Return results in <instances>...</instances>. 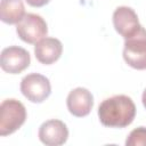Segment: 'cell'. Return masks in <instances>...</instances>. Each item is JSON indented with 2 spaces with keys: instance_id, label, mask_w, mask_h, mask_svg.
I'll use <instances>...</instances> for the list:
<instances>
[{
  "instance_id": "obj_3",
  "label": "cell",
  "mask_w": 146,
  "mask_h": 146,
  "mask_svg": "<svg viewBox=\"0 0 146 146\" xmlns=\"http://www.w3.org/2000/svg\"><path fill=\"white\" fill-rule=\"evenodd\" d=\"M123 58L136 70H146V30L141 27L135 35L124 39Z\"/></svg>"
},
{
  "instance_id": "obj_8",
  "label": "cell",
  "mask_w": 146,
  "mask_h": 146,
  "mask_svg": "<svg viewBox=\"0 0 146 146\" xmlns=\"http://www.w3.org/2000/svg\"><path fill=\"white\" fill-rule=\"evenodd\" d=\"M68 129L66 124L56 119L43 122L39 128V139L47 146H59L66 143Z\"/></svg>"
},
{
  "instance_id": "obj_9",
  "label": "cell",
  "mask_w": 146,
  "mask_h": 146,
  "mask_svg": "<svg viewBox=\"0 0 146 146\" xmlns=\"http://www.w3.org/2000/svg\"><path fill=\"white\" fill-rule=\"evenodd\" d=\"M66 105L70 113L76 117L87 116L94 106V96L87 89L78 87L70 91L66 98Z\"/></svg>"
},
{
  "instance_id": "obj_2",
  "label": "cell",
  "mask_w": 146,
  "mask_h": 146,
  "mask_svg": "<svg viewBox=\"0 0 146 146\" xmlns=\"http://www.w3.org/2000/svg\"><path fill=\"white\" fill-rule=\"evenodd\" d=\"M26 120L25 106L17 99H5L0 105V136H8L18 130Z\"/></svg>"
},
{
  "instance_id": "obj_4",
  "label": "cell",
  "mask_w": 146,
  "mask_h": 146,
  "mask_svg": "<svg viewBox=\"0 0 146 146\" xmlns=\"http://www.w3.org/2000/svg\"><path fill=\"white\" fill-rule=\"evenodd\" d=\"M21 91L27 100L32 103H42L51 94L49 79L39 73H30L21 81Z\"/></svg>"
},
{
  "instance_id": "obj_12",
  "label": "cell",
  "mask_w": 146,
  "mask_h": 146,
  "mask_svg": "<svg viewBox=\"0 0 146 146\" xmlns=\"http://www.w3.org/2000/svg\"><path fill=\"white\" fill-rule=\"evenodd\" d=\"M127 146H146V128L145 127H138L133 129L127 140H125Z\"/></svg>"
},
{
  "instance_id": "obj_7",
  "label": "cell",
  "mask_w": 146,
  "mask_h": 146,
  "mask_svg": "<svg viewBox=\"0 0 146 146\" xmlns=\"http://www.w3.org/2000/svg\"><path fill=\"white\" fill-rule=\"evenodd\" d=\"M113 25L115 31L124 39L135 35L143 27L136 11L128 6H120L114 10Z\"/></svg>"
},
{
  "instance_id": "obj_1",
  "label": "cell",
  "mask_w": 146,
  "mask_h": 146,
  "mask_svg": "<svg viewBox=\"0 0 146 146\" xmlns=\"http://www.w3.org/2000/svg\"><path fill=\"white\" fill-rule=\"evenodd\" d=\"M135 116V103L125 95H115L106 98L98 106V117L105 127L124 128L132 123Z\"/></svg>"
},
{
  "instance_id": "obj_5",
  "label": "cell",
  "mask_w": 146,
  "mask_h": 146,
  "mask_svg": "<svg viewBox=\"0 0 146 146\" xmlns=\"http://www.w3.org/2000/svg\"><path fill=\"white\" fill-rule=\"evenodd\" d=\"M16 32L21 40L27 43H36L48 33L46 21L36 14H25L21 22L16 24Z\"/></svg>"
},
{
  "instance_id": "obj_6",
  "label": "cell",
  "mask_w": 146,
  "mask_h": 146,
  "mask_svg": "<svg viewBox=\"0 0 146 146\" xmlns=\"http://www.w3.org/2000/svg\"><path fill=\"white\" fill-rule=\"evenodd\" d=\"M31 56L30 52L18 46H9L1 51L0 66L10 74H18L30 66Z\"/></svg>"
},
{
  "instance_id": "obj_10",
  "label": "cell",
  "mask_w": 146,
  "mask_h": 146,
  "mask_svg": "<svg viewBox=\"0 0 146 146\" xmlns=\"http://www.w3.org/2000/svg\"><path fill=\"white\" fill-rule=\"evenodd\" d=\"M63 52V44L56 38H43L34 46L35 58L44 65H50L59 59Z\"/></svg>"
},
{
  "instance_id": "obj_11",
  "label": "cell",
  "mask_w": 146,
  "mask_h": 146,
  "mask_svg": "<svg viewBox=\"0 0 146 146\" xmlns=\"http://www.w3.org/2000/svg\"><path fill=\"white\" fill-rule=\"evenodd\" d=\"M25 16L23 0H1L0 18L6 24H17Z\"/></svg>"
},
{
  "instance_id": "obj_14",
  "label": "cell",
  "mask_w": 146,
  "mask_h": 146,
  "mask_svg": "<svg viewBox=\"0 0 146 146\" xmlns=\"http://www.w3.org/2000/svg\"><path fill=\"white\" fill-rule=\"evenodd\" d=\"M141 100H143V105H144V107L146 108V89H145V90H144V92H143Z\"/></svg>"
},
{
  "instance_id": "obj_13",
  "label": "cell",
  "mask_w": 146,
  "mask_h": 146,
  "mask_svg": "<svg viewBox=\"0 0 146 146\" xmlns=\"http://www.w3.org/2000/svg\"><path fill=\"white\" fill-rule=\"evenodd\" d=\"M25 1L31 7H42V6L47 5L50 0H25Z\"/></svg>"
}]
</instances>
